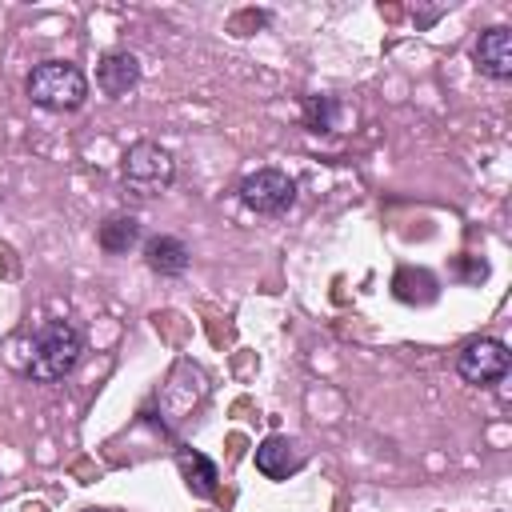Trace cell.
<instances>
[{
  "mask_svg": "<svg viewBox=\"0 0 512 512\" xmlns=\"http://www.w3.org/2000/svg\"><path fill=\"white\" fill-rule=\"evenodd\" d=\"M508 368H512V352H508V344L496 340V336H476V340H468V344L460 348V356H456L460 380H464V384H476V388L500 384V380L508 376Z\"/></svg>",
  "mask_w": 512,
  "mask_h": 512,
  "instance_id": "cell-5",
  "label": "cell"
},
{
  "mask_svg": "<svg viewBox=\"0 0 512 512\" xmlns=\"http://www.w3.org/2000/svg\"><path fill=\"white\" fill-rule=\"evenodd\" d=\"M236 196L256 216H284L292 208V200H296V180L288 172H280V168H256V172H248L240 180Z\"/></svg>",
  "mask_w": 512,
  "mask_h": 512,
  "instance_id": "cell-4",
  "label": "cell"
},
{
  "mask_svg": "<svg viewBox=\"0 0 512 512\" xmlns=\"http://www.w3.org/2000/svg\"><path fill=\"white\" fill-rule=\"evenodd\" d=\"M472 60L488 80H512V32L500 24L484 28L472 48Z\"/></svg>",
  "mask_w": 512,
  "mask_h": 512,
  "instance_id": "cell-7",
  "label": "cell"
},
{
  "mask_svg": "<svg viewBox=\"0 0 512 512\" xmlns=\"http://www.w3.org/2000/svg\"><path fill=\"white\" fill-rule=\"evenodd\" d=\"M188 260H192V252H188V244L180 240V236H148L144 240V264L156 272V276H168V280H176V276H184L188 272Z\"/></svg>",
  "mask_w": 512,
  "mask_h": 512,
  "instance_id": "cell-9",
  "label": "cell"
},
{
  "mask_svg": "<svg viewBox=\"0 0 512 512\" xmlns=\"http://www.w3.org/2000/svg\"><path fill=\"white\" fill-rule=\"evenodd\" d=\"M304 116H308V128H312V132H332L336 120L344 116V108H340L332 96H308V100H304Z\"/></svg>",
  "mask_w": 512,
  "mask_h": 512,
  "instance_id": "cell-13",
  "label": "cell"
},
{
  "mask_svg": "<svg viewBox=\"0 0 512 512\" xmlns=\"http://www.w3.org/2000/svg\"><path fill=\"white\" fill-rule=\"evenodd\" d=\"M96 240H100V248H104L108 256H124V252L140 240V220H136V216H108V220L100 224Z\"/></svg>",
  "mask_w": 512,
  "mask_h": 512,
  "instance_id": "cell-11",
  "label": "cell"
},
{
  "mask_svg": "<svg viewBox=\"0 0 512 512\" xmlns=\"http://www.w3.org/2000/svg\"><path fill=\"white\" fill-rule=\"evenodd\" d=\"M120 180L136 196H160L176 180V156L156 140H136L120 160Z\"/></svg>",
  "mask_w": 512,
  "mask_h": 512,
  "instance_id": "cell-3",
  "label": "cell"
},
{
  "mask_svg": "<svg viewBox=\"0 0 512 512\" xmlns=\"http://www.w3.org/2000/svg\"><path fill=\"white\" fill-rule=\"evenodd\" d=\"M140 84V60L132 52H108L100 64H96V88L112 100L128 96L132 88Z\"/></svg>",
  "mask_w": 512,
  "mask_h": 512,
  "instance_id": "cell-8",
  "label": "cell"
},
{
  "mask_svg": "<svg viewBox=\"0 0 512 512\" xmlns=\"http://www.w3.org/2000/svg\"><path fill=\"white\" fill-rule=\"evenodd\" d=\"M176 468H180V476H184V484H188L192 496H200V500L216 496V480H220V472H216V464H212L204 452L180 444V448H176Z\"/></svg>",
  "mask_w": 512,
  "mask_h": 512,
  "instance_id": "cell-10",
  "label": "cell"
},
{
  "mask_svg": "<svg viewBox=\"0 0 512 512\" xmlns=\"http://www.w3.org/2000/svg\"><path fill=\"white\" fill-rule=\"evenodd\" d=\"M304 464H308L304 448H300L296 440L280 436V432H272V436H264V440L256 444V468H260L268 480H288V476H296Z\"/></svg>",
  "mask_w": 512,
  "mask_h": 512,
  "instance_id": "cell-6",
  "label": "cell"
},
{
  "mask_svg": "<svg viewBox=\"0 0 512 512\" xmlns=\"http://www.w3.org/2000/svg\"><path fill=\"white\" fill-rule=\"evenodd\" d=\"M392 292L404 304H432L436 300V276L424 268H400L392 280Z\"/></svg>",
  "mask_w": 512,
  "mask_h": 512,
  "instance_id": "cell-12",
  "label": "cell"
},
{
  "mask_svg": "<svg viewBox=\"0 0 512 512\" xmlns=\"http://www.w3.org/2000/svg\"><path fill=\"white\" fill-rule=\"evenodd\" d=\"M88 512H100V508H88Z\"/></svg>",
  "mask_w": 512,
  "mask_h": 512,
  "instance_id": "cell-14",
  "label": "cell"
},
{
  "mask_svg": "<svg viewBox=\"0 0 512 512\" xmlns=\"http://www.w3.org/2000/svg\"><path fill=\"white\" fill-rule=\"evenodd\" d=\"M24 92L44 112H72L88 96V76L72 60H40L24 76Z\"/></svg>",
  "mask_w": 512,
  "mask_h": 512,
  "instance_id": "cell-2",
  "label": "cell"
},
{
  "mask_svg": "<svg viewBox=\"0 0 512 512\" xmlns=\"http://www.w3.org/2000/svg\"><path fill=\"white\" fill-rule=\"evenodd\" d=\"M84 356V328L76 320H44L36 332H32V344H28V376L40 380V384H56L64 380Z\"/></svg>",
  "mask_w": 512,
  "mask_h": 512,
  "instance_id": "cell-1",
  "label": "cell"
}]
</instances>
